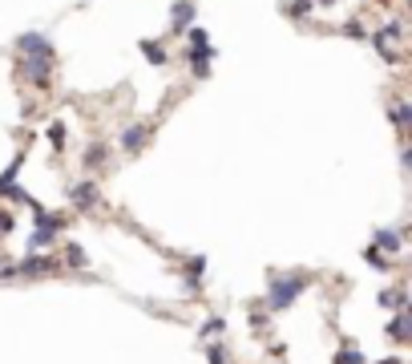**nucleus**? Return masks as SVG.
I'll return each instance as SVG.
<instances>
[{
    "instance_id": "obj_3",
    "label": "nucleus",
    "mask_w": 412,
    "mask_h": 364,
    "mask_svg": "<svg viewBox=\"0 0 412 364\" xmlns=\"http://www.w3.org/2000/svg\"><path fill=\"white\" fill-rule=\"evenodd\" d=\"M61 267V259L57 255H45V251H29L25 259L17 264V280H45V275H53Z\"/></svg>"
},
{
    "instance_id": "obj_12",
    "label": "nucleus",
    "mask_w": 412,
    "mask_h": 364,
    "mask_svg": "<svg viewBox=\"0 0 412 364\" xmlns=\"http://www.w3.org/2000/svg\"><path fill=\"white\" fill-rule=\"evenodd\" d=\"M138 49L146 53V61H149V65H166V61H170V57H166V49L158 45V41H142Z\"/></svg>"
},
{
    "instance_id": "obj_16",
    "label": "nucleus",
    "mask_w": 412,
    "mask_h": 364,
    "mask_svg": "<svg viewBox=\"0 0 412 364\" xmlns=\"http://www.w3.org/2000/svg\"><path fill=\"white\" fill-rule=\"evenodd\" d=\"M202 271H206V259H202V255H194V259H190V292H198V287H202Z\"/></svg>"
},
{
    "instance_id": "obj_27",
    "label": "nucleus",
    "mask_w": 412,
    "mask_h": 364,
    "mask_svg": "<svg viewBox=\"0 0 412 364\" xmlns=\"http://www.w3.org/2000/svg\"><path fill=\"white\" fill-rule=\"evenodd\" d=\"M0 264H4V255H0Z\"/></svg>"
},
{
    "instance_id": "obj_15",
    "label": "nucleus",
    "mask_w": 412,
    "mask_h": 364,
    "mask_svg": "<svg viewBox=\"0 0 412 364\" xmlns=\"http://www.w3.org/2000/svg\"><path fill=\"white\" fill-rule=\"evenodd\" d=\"M335 364H368V360H364V352L356 344H344L340 352H335Z\"/></svg>"
},
{
    "instance_id": "obj_20",
    "label": "nucleus",
    "mask_w": 412,
    "mask_h": 364,
    "mask_svg": "<svg viewBox=\"0 0 412 364\" xmlns=\"http://www.w3.org/2000/svg\"><path fill=\"white\" fill-rule=\"evenodd\" d=\"M206 360H211V364H227V348L218 344V340H215V344H206Z\"/></svg>"
},
{
    "instance_id": "obj_19",
    "label": "nucleus",
    "mask_w": 412,
    "mask_h": 364,
    "mask_svg": "<svg viewBox=\"0 0 412 364\" xmlns=\"http://www.w3.org/2000/svg\"><path fill=\"white\" fill-rule=\"evenodd\" d=\"M364 264H368V267H376V271H388V267H392V264H388V259H384V255H380L376 247H368V251H364Z\"/></svg>"
},
{
    "instance_id": "obj_13",
    "label": "nucleus",
    "mask_w": 412,
    "mask_h": 364,
    "mask_svg": "<svg viewBox=\"0 0 412 364\" xmlns=\"http://www.w3.org/2000/svg\"><path fill=\"white\" fill-rule=\"evenodd\" d=\"M45 247H57V235H53V231H41V227H36V231L29 235V251H45Z\"/></svg>"
},
{
    "instance_id": "obj_18",
    "label": "nucleus",
    "mask_w": 412,
    "mask_h": 364,
    "mask_svg": "<svg viewBox=\"0 0 412 364\" xmlns=\"http://www.w3.org/2000/svg\"><path fill=\"white\" fill-rule=\"evenodd\" d=\"M222 328H227V320H222V316H211V320L198 328V336H202V340H206V336H222Z\"/></svg>"
},
{
    "instance_id": "obj_21",
    "label": "nucleus",
    "mask_w": 412,
    "mask_h": 364,
    "mask_svg": "<svg viewBox=\"0 0 412 364\" xmlns=\"http://www.w3.org/2000/svg\"><path fill=\"white\" fill-rule=\"evenodd\" d=\"M49 142H53L57 150L65 146V122H53V126H49Z\"/></svg>"
},
{
    "instance_id": "obj_24",
    "label": "nucleus",
    "mask_w": 412,
    "mask_h": 364,
    "mask_svg": "<svg viewBox=\"0 0 412 364\" xmlns=\"http://www.w3.org/2000/svg\"><path fill=\"white\" fill-rule=\"evenodd\" d=\"M344 33H352V37H368V33H364V25H360V20H347V29H344Z\"/></svg>"
},
{
    "instance_id": "obj_14",
    "label": "nucleus",
    "mask_w": 412,
    "mask_h": 364,
    "mask_svg": "<svg viewBox=\"0 0 412 364\" xmlns=\"http://www.w3.org/2000/svg\"><path fill=\"white\" fill-rule=\"evenodd\" d=\"M408 122H412V105L408 101H396L392 105V126L396 130H408Z\"/></svg>"
},
{
    "instance_id": "obj_22",
    "label": "nucleus",
    "mask_w": 412,
    "mask_h": 364,
    "mask_svg": "<svg viewBox=\"0 0 412 364\" xmlns=\"http://www.w3.org/2000/svg\"><path fill=\"white\" fill-rule=\"evenodd\" d=\"M251 328H255V332L267 328V308H255V312H251Z\"/></svg>"
},
{
    "instance_id": "obj_23",
    "label": "nucleus",
    "mask_w": 412,
    "mask_h": 364,
    "mask_svg": "<svg viewBox=\"0 0 412 364\" xmlns=\"http://www.w3.org/2000/svg\"><path fill=\"white\" fill-rule=\"evenodd\" d=\"M17 227V219H13V211H0V235H8Z\"/></svg>"
},
{
    "instance_id": "obj_1",
    "label": "nucleus",
    "mask_w": 412,
    "mask_h": 364,
    "mask_svg": "<svg viewBox=\"0 0 412 364\" xmlns=\"http://www.w3.org/2000/svg\"><path fill=\"white\" fill-rule=\"evenodd\" d=\"M17 49L25 53V82L29 85H49V73L57 65V49L45 33H20L17 37Z\"/></svg>"
},
{
    "instance_id": "obj_7",
    "label": "nucleus",
    "mask_w": 412,
    "mask_h": 364,
    "mask_svg": "<svg viewBox=\"0 0 412 364\" xmlns=\"http://www.w3.org/2000/svg\"><path fill=\"white\" fill-rule=\"evenodd\" d=\"M29 211H33V227H41V231H53V235H61L69 227V219L65 215H53V211H45V207H29Z\"/></svg>"
},
{
    "instance_id": "obj_25",
    "label": "nucleus",
    "mask_w": 412,
    "mask_h": 364,
    "mask_svg": "<svg viewBox=\"0 0 412 364\" xmlns=\"http://www.w3.org/2000/svg\"><path fill=\"white\" fill-rule=\"evenodd\" d=\"M380 364H400V360H396V356H388V360H380Z\"/></svg>"
},
{
    "instance_id": "obj_5",
    "label": "nucleus",
    "mask_w": 412,
    "mask_h": 364,
    "mask_svg": "<svg viewBox=\"0 0 412 364\" xmlns=\"http://www.w3.org/2000/svg\"><path fill=\"white\" fill-rule=\"evenodd\" d=\"M149 126L146 122H133V126H126V130H121V150H126V154H142V146H146L149 142Z\"/></svg>"
},
{
    "instance_id": "obj_8",
    "label": "nucleus",
    "mask_w": 412,
    "mask_h": 364,
    "mask_svg": "<svg viewBox=\"0 0 412 364\" xmlns=\"http://www.w3.org/2000/svg\"><path fill=\"white\" fill-rule=\"evenodd\" d=\"M372 247H376V251H388V255H400V251H404V227H400V231L380 227L376 239H372Z\"/></svg>"
},
{
    "instance_id": "obj_26",
    "label": "nucleus",
    "mask_w": 412,
    "mask_h": 364,
    "mask_svg": "<svg viewBox=\"0 0 412 364\" xmlns=\"http://www.w3.org/2000/svg\"><path fill=\"white\" fill-rule=\"evenodd\" d=\"M376 4H388V0H376Z\"/></svg>"
},
{
    "instance_id": "obj_11",
    "label": "nucleus",
    "mask_w": 412,
    "mask_h": 364,
    "mask_svg": "<svg viewBox=\"0 0 412 364\" xmlns=\"http://www.w3.org/2000/svg\"><path fill=\"white\" fill-rule=\"evenodd\" d=\"M380 304H384V308H408V287L396 283V287H388V292H380Z\"/></svg>"
},
{
    "instance_id": "obj_4",
    "label": "nucleus",
    "mask_w": 412,
    "mask_h": 364,
    "mask_svg": "<svg viewBox=\"0 0 412 364\" xmlns=\"http://www.w3.org/2000/svg\"><path fill=\"white\" fill-rule=\"evenodd\" d=\"M69 199H73V207H81V211H93V207H101V190L93 178H85V182L69 186Z\"/></svg>"
},
{
    "instance_id": "obj_2",
    "label": "nucleus",
    "mask_w": 412,
    "mask_h": 364,
    "mask_svg": "<svg viewBox=\"0 0 412 364\" xmlns=\"http://www.w3.org/2000/svg\"><path fill=\"white\" fill-rule=\"evenodd\" d=\"M307 287H312V275H303V271L271 275V287H267V312H283V308H291Z\"/></svg>"
},
{
    "instance_id": "obj_6",
    "label": "nucleus",
    "mask_w": 412,
    "mask_h": 364,
    "mask_svg": "<svg viewBox=\"0 0 412 364\" xmlns=\"http://www.w3.org/2000/svg\"><path fill=\"white\" fill-rule=\"evenodd\" d=\"M194 25V0H174L170 8V33H186Z\"/></svg>"
},
{
    "instance_id": "obj_9",
    "label": "nucleus",
    "mask_w": 412,
    "mask_h": 364,
    "mask_svg": "<svg viewBox=\"0 0 412 364\" xmlns=\"http://www.w3.org/2000/svg\"><path fill=\"white\" fill-rule=\"evenodd\" d=\"M388 336H392L396 344H408V336H412V312L408 308H396L392 324H388Z\"/></svg>"
},
{
    "instance_id": "obj_10",
    "label": "nucleus",
    "mask_w": 412,
    "mask_h": 364,
    "mask_svg": "<svg viewBox=\"0 0 412 364\" xmlns=\"http://www.w3.org/2000/svg\"><path fill=\"white\" fill-rule=\"evenodd\" d=\"M105 158H109V146H105V142H93V146H85V154H81L85 170H98V166H105Z\"/></svg>"
},
{
    "instance_id": "obj_17",
    "label": "nucleus",
    "mask_w": 412,
    "mask_h": 364,
    "mask_svg": "<svg viewBox=\"0 0 412 364\" xmlns=\"http://www.w3.org/2000/svg\"><path fill=\"white\" fill-rule=\"evenodd\" d=\"M65 264H69V267H85V264H89L85 247H77V243H65Z\"/></svg>"
}]
</instances>
